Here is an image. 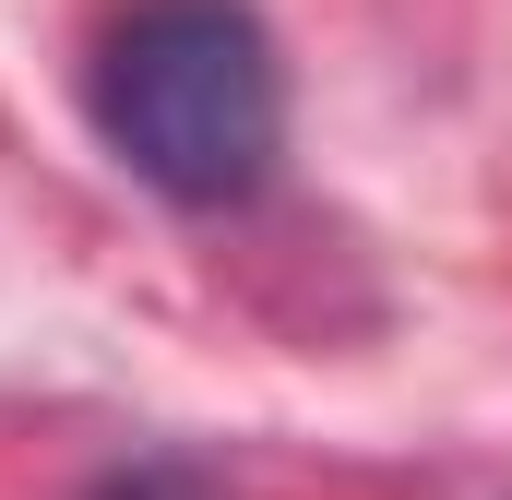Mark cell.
<instances>
[{
  "label": "cell",
  "instance_id": "obj_1",
  "mask_svg": "<svg viewBox=\"0 0 512 500\" xmlns=\"http://www.w3.org/2000/svg\"><path fill=\"white\" fill-rule=\"evenodd\" d=\"M84 120L155 203L227 215L286 155V48L251 0H120L84 60Z\"/></svg>",
  "mask_w": 512,
  "mask_h": 500
},
{
  "label": "cell",
  "instance_id": "obj_2",
  "mask_svg": "<svg viewBox=\"0 0 512 500\" xmlns=\"http://www.w3.org/2000/svg\"><path fill=\"white\" fill-rule=\"evenodd\" d=\"M84 500H215V477H203L191 453H131V465H108Z\"/></svg>",
  "mask_w": 512,
  "mask_h": 500
}]
</instances>
